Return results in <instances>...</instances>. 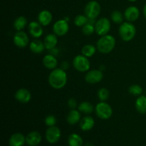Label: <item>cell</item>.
<instances>
[{"instance_id": "d590c367", "label": "cell", "mask_w": 146, "mask_h": 146, "mask_svg": "<svg viewBox=\"0 0 146 146\" xmlns=\"http://www.w3.org/2000/svg\"><path fill=\"white\" fill-rule=\"evenodd\" d=\"M143 15L145 17V18L146 19V3L145 4L143 7Z\"/></svg>"}, {"instance_id": "ffe728a7", "label": "cell", "mask_w": 146, "mask_h": 146, "mask_svg": "<svg viewBox=\"0 0 146 146\" xmlns=\"http://www.w3.org/2000/svg\"><path fill=\"white\" fill-rule=\"evenodd\" d=\"M43 41L45 45L46 49L50 51V50H52L53 48H56L57 44H58V38L55 34H48L44 37Z\"/></svg>"}, {"instance_id": "603a6c76", "label": "cell", "mask_w": 146, "mask_h": 146, "mask_svg": "<svg viewBox=\"0 0 146 146\" xmlns=\"http://www.w3.org/2000/svg\"><path fill=\"white\" fill-rule=\"evenodd\" d=\"M135 107L140 114H146V96L141 95L137 97Z\"/></svg>"}, {"instance_id": "5b68a950", "label": "cell", "mask_w": 146, "mask_h": 146, "mask_svg": "<svg viewBox=\"0 0 146 146\" xmlns=\"http://www.w3.org/2000/svg\"><path fill=\"white\" fill-rule=\"evenodd\" d=\"M88 58H89L85 56L83 54L76 56L72 61L73 66L78 72H87L89 71L90 67H91V62Z\"/></svg>"}, {"instance_id": "5bb4252c", "label": "cell", "mask_w": 146, "mask_h": 146, "mask_svg": "<svg viewBox=\"0 0 146 146\" xmlns=\"http://www.w3.org/2000/svg\"><path fill=\"white\" fill-rule=\"evenodd\" d=\"M14 98L21 104H27L31 101V92L27 88H21L15 92Z\"/></svg>"}, {"instance_id": "8d00e7d4", "label": "cell", "mask_w": 146, "mask_h": 146, "mask_svg": "<svg viewBox=\"0 0 146 146\" xmlns=\"http://www.w3.org/2000/svg\"><path fill=\"white\" fill-rule=\"evenodd\" d=\"M85 146H94V145L92 143H87Z\"/></svg>"}, {"instance_id": "f546056e", "label": "cell", "mask_w": 146, "mask_h": 146, "mask_svg": "<svg viewBox=\"0 0 146 146\" xmlns=\"http://www.w3.org/2000/svg\"><path fill=\"white\" fill-rule=\"evenodd\" d=\"M88 18L85 14H78L74 18V23L76 27H83L88 23Z\"/></svg>"}, {"instance_id": "d6986e66", "label": "cell", "mask_w": 146, "mask_h": 146, "mask_svg": "<svg viewBox=\"0 0 146 146\" xmlns=\"http://www.w3.org/2000/svg\"><path fill=\"white\" fill-rule=\"evenodd\" d=\"M29 49L34 54H38L44 52V50L46 49V47L44 41L38 38H35L29 44Z\"/></svg>"}, {"instance_id": "277c9868", "label": "cell", "mask_w": 146, "mask_h": 146, "mask_svg": "<svg viewBox=\"0 0 146 146\" xmlns=\"http://www.w3.org/2000/svg\"><path fill=\"white\" fill-rule=\"evenodd\" d=\"M95 112L100 119L108 120L113 115V108L106 101H100L95 106Z\"/></svg>"}, {"instance_id": "6da1fadb", "label": "cell", "mask_w": 146, "mask_h": 146, "mask_svg": "<svg viewBox=\"0 0 146 146\" xmlns=\"http://www.w3.org/2000/svg\"><path fill=\"white\" fill-rule=\"evenodd\" d=\"M68 81V76L64 69L56 68L52 70L48 77V84L51 88L59 90L64 88Z\"/></svg>"}, {"instance_id": "44dd1931", "label": "cell", "mask_w": 146, "mask_h": 146, "mask_svg": "<svg viewBox=\"0 0 146 146\" xmlns=\"http://www.w3.org/2000/svg\"><path fill=\"white\" fill-rule=\"evenodd\" d=\"M81 120V112L78 109H71L66 116V121L68 124L73 125L78 123Z\"/></svg>"}, {"instance_id": "8fae6325", "label": "cell", "mask_w": 146, "mask_h": 146, "mask_svg": "<svg viewBox=\"0 0 146 146\" xmlns=\"http://www.w3.org/2000/svg\"><path fill=\"white\" fill-rule=\"evenodd\" d=\"M61 130L56 125L48 127L46 131V139L51 144H54L58 142L61 138Z\"/></svg>"}, {"instance_id": "4fadbf2b", "label": "cell", "mask_w": 146, "mask_h": 146, "mask_svg": "<svg viewBox=\"0 0 146 146\" xmlns=\"http://www.w3.org/2000/svg\"><path fill=\"white\" fill-rule=\"evenodd\" d=\"M124 17L129 22H133L138 19L140 17V10L135 6H130L125 9L124 11Z\"/></svg>"}, {"instance_id": "f1b7e54d", "label": "cell", "mask_w": 146, "mask_h": 146, "mask_svg": "<svg viewBox=\"0 0 146 146\" xmlns=\"http://www.w3.org/2000/svg\"><path fill=\"white\" fill-rule=\"evenodd\" d=\"M128 92L130 94L134 96H140L143 95V89L142 86L138 84H133V85L130 86L128 88Z\"/></svg>"}, {"instance_id": "2e32d148", "label": "cell", "mask_w": 146, "mask_h": 146, "mask_svg": "<svg viewBox=\"0 0 146 146\" xmlns=\"http://www.w3.org/2000/svg\"><path fill=\"white\" fill-rule=\"evenodd\" d=\"M38 21L43 26L47 27L51 23L53 20L52 13L46 9H44L40 11L38 14Z\"/></svg>"}, {"instance_id": "e0dca14e", "label": "cell", "mask_w": 146, "mask_h": 146, "mask_svg": "<svg viewBox=\"0 0 146 146\" xmlns=\"http://www.w3.org/2000/svg\"><path fill=\"white\" fill-rule=\"evenodd\" d=\"M41 135L38 131H31L26 136V143L29 146H37L41 142Z\"/></svg>"}, {"instance_id": "9a60e30c", "label": "cell", "mask_w": 146, "mask_h": 146, "mask_svg": "<svg viewBox=\"0 0 146 146\" xmlns=\"http://www.w3.org/2000/svg\"><path fill=\"white\" fill-rule=\"evenodd\" d=\"M43 65L45 68L49 70H54L57 68L58 66V60H57L56 56L53 55L51 54H46L44 56L42 59Z\"/></svg>"}, {"instance_id": "e575fe53", "label": "cell", "mask_w": 146, "mask_h": 146, "mask_svg": "<svg viewBox=\"0 0 146 146\" xmlns=\"http://www.w3.org/2000/svg\"><path fill=\"white\" fill-rule=\"evenodd\" d=\"M67 67H68V63H67L66 61H64V62H63L62 64H61V68H63V69H64L66 71V68Z\"/></svg>"}, {"instance_id": "74e56055", "label": "cell", "mask_w": 146, "mask_h": 146, "mask_svg": "<svg viewBox=\"0 0 146 146\" xmlns=\"http://www.w3.org/2000/svg\"><path fill=\"white\" fill-rule=\"evenodd\" d=\"M128 1H131V2H135V1H136L137 0H128Z\"/></svg>"}, {"instance_id": "d4e9b609", "label": "cell", "mask_w": 146, "mask_h": 146, "mask_svg": "<svg viewBox=\"0 0 146 146\" xmlns=\"http://www.w3.org/2000/svg\"><path fill=\"white\" fill-rule=\"evenodd\" d=\"M28 24V21H27V18L24 16H19V17L15 19L13 26H14V29L17 31H23V29H25V27Z\"/></svg>"}, {"instance_id": "cb8c5ba5", "label": "cell", "mask_w": 146, "mask_h": 146, "mask_svg": "<svg viewBox=\"0 0 146 146\" xmlns=\"http://www.w3.org/2000/svg\"><path fill=\"white\" fill-rule=\"evenodd\" d=\"M77 109L81 113L86 114V115H89V114L92 113L93 111H95V108L94 107L93 104H91L88 101H82L81 103H80Z\"/></svg>"}, {"instance_id": "9c48e42d", "label": "cell", "mask_w": 146, "mask_h": 146, "mask_svg": "<svg viewBox=\"0 0 146 146\" xmlns=\"http://www.w3.org/2000/svg\"><path fill=\"white\" fill-rule=\"evenodd\" d=\"M104 78V73L99 69H93L87 71L85 76V81L88 84H96Z\"/></svg>"}, {"instance_id": "ba28073f", "label": "cell", "mask_w": 146, "mask_h": 146, "mask_svg": "<svg viewBox=\"0 0 146 146\" xmlns=\"http://www.w3.org/2000/svg\"><path fill=\"white\" fill-rule=\"evenodd\" d=\"M69 31V24L68 22L64 19L56 21L53 25V32L57 36H65Z\"/></svg>"}, {"instance_id": "83f0119b", "label": "cell", "mask_w": 146, "mask_h": 146, "mask_svg": "<svg viewBox=\"0 0 146 146\" xmlns=\"http://www.w3.org/2000/svg\"><path fill=\"white\" fill-rule=\"evenodd\" d=\"M111 21L116 24H121L123 22H124V14H123L118 10H114L112 11L111 14Z\"/></svg>"}, {"instance_id": "4dcf8cb0", "label": "cell", "mask_w": 146, "mask_h": 146, "mask_svg": "<svg viewBox=\"0 0 146 146\" xmlns=\"http://www.w3.org/2000/svg\"><path fill=\"white\" fill-rule=\"evenodd\" d=\"M97 96L100 101H106L109 98L110 92L108 88H101L97 92Z\"/></svg>"}, {"instance_id": "484cf974", "label": "cell", "mask_w": 146, "mask_h": 146, "mask_svg": "<svg viewBox=\"0 0 146 146\" xmlns=\"http://www.w3.org/2000/svg\"><path fill=\"white\" fill-rule=\"evenodd\" d=\"M96 46L92 45V44H86L82 47V48H81V54L88 57V58H91L96 54Z\"/></svg>"}, {"instance_id": "8992f818", "label": "cell", "mask_w": 146, "mask_h": 146, "mask_svg": "<svg viewBox=\"0 0 146 146\" xmlns=\"http://www.w3.org/2000/svg\"><path fill=\"white\" fill-rule=\"evenodd\" d=\"M101 11V4L96 0L88 1L84 8V14L88 19H96Z\"/></svg>"}, {"instance_id": "7a4b0ae2", "label": "cell", "mask_w": 146, "mask_h": 146, "mask_svg": "<svg viewBox=\"0 0 146 146\" xmlns=\"http://www.w3.org/2000/svg\"><path fill=\"white\" fill-rule=\"evenodd\" d=\"M116 44V40L113 36L111 34L102 36L97 41L96 48L100 53L108 54L114 50Z\"/></svg>"}, {"instance_id": "d6a6232c", "label": "cell", "mask_w": 146, "mask_h": 146, "mask_svg": "<svg viewBox=\"0 0 146 146\" xmlns=\"http://www.w3.org/2000/svg\"><path fill=\"white\" fill-rule=\"evenodd\" d=\"M44 123H45V125L48 127L54 126L57 123V118L55 115H48L44 119Z\"/></svg>"}, {"instance_id": "1f68e13d", "label": "cell", "mask_w": 146, "mask_h": 146, "mask_svg": "<svg viewBox=\"0 0 146 146\" xmlns=\"http://www.w3.org/2000/svg\"><path fill=\"white\" fill-rule=\"evenodd\" d=\"M81 30H82V33L86 36H91L96 32L95 30V25L90 23H87L86 24L81 27Z\"/></svg>"}, {"instance_id": "ac0fdd59", "label": "cell", "mask_w": 146, "mask_h": 146, "mask_svg": "<svg viewBox=\"0 0 146 146\" xmlns=\"http://www.w3.org/2000/svg\"><path fill=\"white\" fill-rule=\"evenodd\" d=\"M95 125V120L90 115H86L80 121V128L83 131H89Z\"/></svg>"}, {"instance_id": "3957f363", "label": "cell", "mask_w": 146, "mask_h": 146, "mask_svg": "<svg viewBox=\"0 0 146 146\" xmlns=\"http://www.w3.org/2000/svg\"><path fill=\"white\" fill-rule=\"evenodd\" d=\"M137 30L135 25L132 22L124 21L120 24L118 29V34L121 39L125 42L131 41L135 38Z\"/></svg>"}, {"instance_id": "52a82bcc", "label": "cell", "mask_w": 146, "mask_h": 146, "mask_svg": "<svg viewBox=\"0 0 146 146\" xmlns=\"http://www.w3.org/2000/svg\"><path fill=\"white\" fill-rule=\"evenodd\" d=\"M111 24L110 20L106 17H102L96 21L95 24L96 33L100 36L108 34L111 31Z\"/></svg>"}, {"instance_id": "7c38bea8", "label": "cell", "mask_w": 146, "mask_h": 146, "mask_svg": "<svg viewBox=\"0 0 146 146\" xmlns=\"http://www.w3.org/2000/svg\"><path fill=\"white\" fill-rule=\"evenodd\" d=\"M28 30L30 35L34 38H39L44 34L43 26L38 21H32L29 23Z\"/></svg>"}, {"instance_id": "30bf717a", "label": "cell", "mask_w": 146, "mask_h": 146, "mask_svg": "<svg viewBox=\"0 0 146 146\" xmlns=\"http://www.w3.org/2000/svg\"><path fill=\"white\" fill-rule=\"evenodd\" d=\"M13 42L14 45L19 48H25L29 43L28 34L24 31H17L13 37Z\"/></svg>"}, {"instance_id": "836d02e7", "label": "cell", "mask_w": 146, "mask_h": 146, "mask_svg": "<svg viewBox=\"0 0 146 146\" xmlns=\"http://www.w3.org/2000/svg\"><path fill=\"white\" fill-rule=\"evenodd\" d=\"M78 104H77L76 100L74 98H71L68 101V106L69 107L70 109H76L78 108Z\"/></svg>"}, {"instance_id": "7402d4cb", "label": "cell", "mask_w": 146, "mask_h": 146, "mask_svg": "<svg viewBox=\"0 0 146 146\" xmlns=\"http://www.w3.org/2000/svg\"><path fill=\"white\" fill-rule=\"evenodd\" d=\"M26 143V137L20 133H16L10 137L9 146H23Z\"/></svg>"}, {"instance_id": "4316f807", "label": "cell", "mask_w": 146, "mask_h": 146, "mask_svg": "<svg viewBox=\"0 0 146 146\" xmlns=\"http://www.w3.org/2000/svg\"><path fill=\"white\" fill-rule=\"evenodd\" d=\"M68 144L69 146H82L83 139L78 134L72 133L68 136Z\"/></svg>"}]
</instances>
